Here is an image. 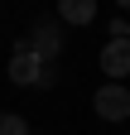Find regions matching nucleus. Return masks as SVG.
<instances>
[{
    "label": "nucleus",
    "instance_id": "obj_1",
    "mask_svg": "<svg viewBox=\"0 0 130 135\" xmlns=\"http://www.w3.org/2000/svg\"><path fill=\"white\" fill-rule=\"evenodd\" d=\"M10 82H19V87H43V82H53V73H48V63H39L29 48H14V58H10Z\"/></svg>",
    "mask_w": 130,
    "mask_h": 135
},
{
    "label": "nucleus",
    "instance_id": "obj_2",
    "mask_svg": "<svg viewBox=\"0 0 130 135\" xmlns=\"http://www.w3.org/2000/svg\"><path fill=\"white\" fill-rule=\"evenodd\" d=\"M92 106H96L101 121H125V116H130V92H125V82H106V87H96Z\"/></svg>",
    "mask_w": 130,
    "mask_h": 135
},
{
    "label": "nucleus",
    "instance_id": "obj_3",
    "mask_svg": "<svg viewBox=\"0 0 130 135\" xmlns=\"http://www.w3.org/2000/svg\"><path fill=\"white\" fill-rule=\"evenodd\" d=\"M101 73H106L111 82L130 77V44H125V39H111V44L101 48Z\"/></svg>",
    "mask_w": 130,
    "mask_h": 135
},
{
    "label": "nucleus",
    "instance_id": "obj_4",
    "mask_svg": "<svg viewBox=\"0 0 130 135\" xmlns=\"http://www.w3.org/2000/svg\"><path fill=\"white\" fill-rule=\"evenodd\" d=\"M19 48H29V53H34L39 63H48V58H53L58 48H63V39H58V29H53V24H39V29H34V34H29V39L19 44Z\"/></svg>",
    "mask_w": 130,
    "mask_h": 135
},
{
    "label": "nucleus",
    "instance_id": "obj_5",
    "mask_svg": "<svg viewBox=\"0 0 130 135\" xmlns=\"http://www.w3.org/2000/svg\"><path fill=\"white\" fill-rule=\"evenodd\" d=\"M58 15H63L68 24H92V20H96V0H63Z\"/></svg>",
    "mask_w": 130,
    "mask_h": 135
},
{
    "label": "nucleus",
    "instance_id": "obj_6",
    "mask_svg": "<svg viewBox=\"0 0 130 135\" xmlns=\"http://www.w3.org/2000/svg\"><path fill=\"white\" fill-rule=\"evenodd\" d=\"M0 135H29V126L19 121V116H10V111H0Z\"/></svg>",
    "mask_w": 130,
    "mask_h": 135
},
{
    "label": "nucleus",
    "instance_id": "obj_7",
    "mask_svg": "<svg viewBox=\"0 0 130 135\" xmlns=\"http://www.w3.org/2000/svg\"><path fill=\"white\" fill-rule=\"evenodd\" d=\"M125 44H130V29H125Z\"/></svg>",
    "mask_w": 130,
    "mask_h": 135
}]
</instances>
